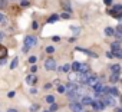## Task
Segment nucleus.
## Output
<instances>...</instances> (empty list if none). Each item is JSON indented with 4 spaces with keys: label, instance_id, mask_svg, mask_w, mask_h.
Wrapping results in <instances>:
<instances>
[{
    "label": "nucleus",
    "instance_id": "f257e3e1",
    "mask_svg": "<svg viewBox=\"0 0 122 112\" xmlns=\"http://www.w3.org/2000/svg\"><path fill=\"white\" fill-rule=\"evenodd\" d=\"M108 13H109L112 17L119 19V16H121V13H122V5H115L112 9H109V10H108Z\"/></svg>",
    "mask_w": 122,
    "mask_h": 112
},
{
    "label": "nucleus",
    "instance_id": "f03ea898",
    "mask_svg": "<svg viewBox=\"0 0 122 112\" xmlns=\"http://www.w3.org/2000/svg\"><path fill=\"white\" fill-rule=\"evenodd\" d=\"M45 68H46L47 71H55V69H56V62H55V59H53V58H47V59L45 61Z\"/></svg>",
    "mask_w": 122,
    "mask_h": 112
},
{
    "label": "nucleus",
    "instance_id": "7ed1b4c3",
    "mask_svg": "<svg viewBox=\"0 0 122 112\" xmlns=\"http://www.w3.org/2000/svg\"><path fill=\"white\" fill-rule=\"evenodd\" d=\"M81 86V83H76V82H69L68 85H66V95L68 93H71V92H75V91H78V88Z\"/></svg>",
    "mask_w": 122,
    "mask_h": 112
},
{
    "label": "nucleus",
    "instance_id": "20e7f679",
    "mask_svg": "<svg viewBox=\"0 0 122 112\" xmlns=\"http://www.w3.org/2000/svg\"><path fill=\"white\" fill-rule=\"evenodd\" d=\"M92 75L89 73V72H86V73H81L79 75V78H78V81H79V83H83V85H88V81H89V78H91Z\"/></svg>",
    "mask_w": 122,
    "mask_h": 112
},
{
    "label": "nucleus",
    "instance_id": "39448f33",
    "mask_svg": "<svg viewBox=\"0 0 122 112\" xmlns=\"http://www.w3.org/2000/svg\"><path fill=\"white\" fill-rule=\"evenodd\" d=\"M25 45L29 46V47H33L36 45V37L35 36H26L25 37Z\"/></svg>",
    "mask_w": 122,
    "mask_h": 112
},
{
    "label": "nucleus",
    "instance_id": "423d86ee",
    "mask_svg": "<svg viewBox=\"0 0 122 112\" xmlns=\"http://www.w3.org/2000/svg\"><path fill=\"white\" fill-rule=\"evenodd\" d=\"M92 106H93V109L95 111H103V108H105V103L102 102V101H93V103H92Z\"/></svg>",
    "mask_w": 122,
    "mask_h": 112
},
{
    "label": "nucleus",
    "instance_id": "0eeeda50",
    "mask_svg": "<svg viewBox=\"0 0 122 112\" xmlns=\"http://www.w3.org/2000/svg\"><path fill=\"white\" fill-rule=\"evenodd\" d=\"M103 103L108 105V106H115V99H113V96H112V95L105 96V98H103Z\"/></svg>",
    "mask_w": 122,
    "mask_h": 112
},
{
    "label": "nucleus",
    "instance_id": "6e6552de",
    "mask_svg": "<svg viewBox=\"0 0 122 112\" xmlns=\"http://www.w3.org/2000/svg\"><path fill=\"white\" fill-rule=\"evenodd\" d=\"M71 111H73V112H81V111H82V103L72 102V103H71Z\"/></svg>",
    "mask_w": 122,
    "mask_h": 112
},
{
    "label": "nucleus",
    "instance_id": "1a4fd4ad",
    "mask_svg": "<svg viewBox=\"0 0 122 112\" xmlns=\"http://www.w3.org/2000/svg\"><path fill=\"white\" fill-rule=\"evenodd\" d=\"M93 103V99L91 98V96H88V95H85V96H82V105H92Z\"/></svg>",
    "mask_w": 122,
    "mask_h": 112
},
{
    "label": "nucleus",
    "instance_id": "9d476101",
    "mask_svg": "<svg viewBox=\"0 0 122 112\" xmlns=\"http://www.w3.org/2000/svg\"><path fill=\"white\" fill-rule=\"evenodd\" d=\"M98 82H99V78H96V76H93V75H92V76L89 78V81H88V86H92V88H93Z\"/></svg>",
    "mask_w": 122,
    "mask_h": 112
},
{
    "label": "nucleus",
    "instance_id": "9b49d317",
    "mask_svg": "<svg viewBox=\"0 0 122 112\" xmlns=\"http://www.w3.org/2000/svg\"><path fill=\"white\" fill-rule=\"evenodd\" d=\"M7 56V47L3 46V45H0V59H3Z\"/></svg>",
    "mask_w": 122,
    "mask_h": 112
},
{
    "label": "nucleus",
    "instance_id": "f8f14e48",
    "mask_svg": "<svg viewBox=\"0 0 122 112\" xmlns=\"http://www.w3.org/2000/svg\"><path fill=\"white\" fill-rule=\"evenodd\" d=\"M119 72H112V75H111V78H109V81L112 82V83H115V82H118L119 81Z\"/></svg>",
    "mask_w": 122,
    "mask_h": 112
},
{
    "label": "nucleus",
    "instance_id": "ddd939ff",
    "mask_svg": "<svg viewBox=\"0 0 122 112\" xmlns=\"http://www.w3.org/2000/svg\"><path fill=\"white\" fill-rule=\"evenodd\" d=\"M81 65H82L81 62H76V61H75V62H73V63L71 65V68H72V69H73L75 72H79V71H81Z\"/></svg>",
    "mask_w": 122,
    "mask_h": 112
},
{
    "label": "nucleus",
    "instance_id": "4468645a",
    "mask_svg": "<svg viewBox=\"0 0 122 112\" xmlns=\"http://www.w3.org/2000/svg\"><path fill=\"white\" fill-rule=\"evenodd\" d=\"M89 65H85V63H82L81 65V71H79V73H86V72H89Z\"/></svg>",
    "mask_w": 122,
    "mask_h": 112
},
{
    "label": "nucleus",
    "instance_id": "2eb2a0df",
    "mask_svg": "<svg viewBox=\"0 0 122 112\" xmlns=\"http://www.w3.org/2000/svg\"><path fill=\"white\" fill-rule=\"evenodd\" d=\"M108 93H109V95H112V96H118V95H119V91H118L116 88H109Z\"/></svg>",
    "mask_w": 122,
    "mask_h": 112
},
{
    "label": "nucleus",
    "instance_id": "dca6fc26",
    "mask_svg": "<svg viewBox=\"0 0 122 112\" xmlns=\"http://www.w3.org/2000/svg\"><path fill=\"white\" fill-rule=\"evenodd\" d=\"M59 20V16L57 15H52L49 19H47V23H55V22H57Z\"/></svg>",
    "mask_w": 122,
    "mask_h": 112
},
{
    "label": "nucleus",
    "instance_id": "f3484780",
    "mask_svg": "<svg viewBox=\"0 0 122 112\" xmlns=\"http://www.w3.org/2000/svg\"><path fill=\"white\" fill-rule=\"evenodd\" d=\"M105 35H108V36H113V35H115V29H112L111 26L106 27V29H105Z\"/></svg>",
    "mask_w": 122,
    "mask_h": 112
},
{
    "label": "nucleus",
    "instance_id": "a211bd4d",
    "mask_svg": "<svg viewBox=\"0 0 122 112\" xmlns=\"http://www.w3.org/2000/svg\"><path fill=\"white\" fill-rule=\"evenodd\" d=\"M119 47H121V40H116V42H113V43L111 45V49H112V50L119 49Z\"/></svg>",
    "mask_w": 122,
    "mask_h": 112
},
{
    "label": "nucleus",
    "instance_id": "6ab92c4d",
    "mask_svg": "<svg viewBox=\"0 0 122 112\" xmlns=\"http://www.w3.org/2000/svg\"><path fill=\"white\" fill-rule=\"evenodd\" d=\"M26 82H27V83H35V82H36V76H33V75H29V76L26 78Z\"/></svg>",
    "mask_w": 122,
    "mask_h": 112
},
{
    "label": "nucleus",
    "instance_id": "aec40b11",
    "mask_svg": "<svg viewBox=\"0 0 122 112\" xmlns=\"http://www.w3.org/2000/svg\"><path fill=\"white\" fill-rule=\"evenodd\" d=\"M111 71L112 72H121V65H112L111 66Z\"/></svg>",
    "mask_w": 122,
    "mask_h": 112
},
{
    "label": "nucleus",
    "instance_id": "412c9836",
    "mask_svg": "<svg viewBox=\"0 0 122 112\" xmlns=\"http://www.w3.org/2000/svg\"><path fill=\"white\" fill-rule=\"evenodd\" d=\"M69 69H71V65H63V66H60V68H59L60 72H68Z\"/></svg>",
    "mask_w": 122,
    "mask_h": 112
},
{
    "label": "nucleus",
    "instance_id": "4be33fe9",
    "mask_svg": "<svg viewBox=\"0 0 122 112\" xmlns=\"http://www.w3.org/2000/svg\"><path fill=\"white\" fill-rule=\"evenodd\" d=\"M57 92H59V93H65V92H66V86L59 85V86H57Z\"/></svg>",
    "mask_w": 122,
    "mask_h": 112
},
{
    "label": "nucleus",
    "instance_id": "5701e85b",
    "mask_svg": "<svg viewBox=\"0 0 122 112\" xmlns=\"http://www.w3.org/2000/svg\"><path fill=\"white\" fill-rule=\"evenodd\" d=\"M17 63H19V58H15V59L12 61V65H10V68H12V69H15V68L17 66Z\"/></svg>",
    "mask_w": 122,
    "mask_h": 112
},
{
    "label": "nucleus",
    "instance_id": "b1692460",
    "mask_svg": "<svg viewBox=\"0 0 122 112\" xmlns=\"http://www.w3.org/2000/svg\"><path fill=\"white\" fill-rule=\"evenodd\" d=\"M57 108H59V106H57V105L53 102V103H50V108H49V111H50V112H56V111H57Z\"/></svg>",
    "mask_w": 122,
    "mask_h": 112
},
{
    "label": "nucleus",
    "instance_id": "393cba45",
    "mask_svg": "<svg viewBox=\"0 0 122 112\" xmlns=\"http://www.w3.org/2000/svg\"><path fill=\"white\" fill-rule=\"evenodd\" d=\"M46 102L53 103V102H55V96H53V95H47V96H46Z\"/></svg>",
    "mask_w": 122,
    "mask_h": 112
},
{
    "label": "nucleus",
    "instance_id": "a878e982",
    "mask_svg": "<svg viewBox=\"0 0 122 112\" xmlns=\"http://www.w3.org/2000/svg\"><path fill=\"white\" fill-rule=\"evenodd\" d=\"M7 7V0H0V9H6Z\"/></svg>",
    "mask_w": 122,
    "mask_h": 112
},
{
    "label": "nucleus",
    "instance_id": "bb28decb",
    "mask_svg": "<svg viewBox=\"0 0 122 112\" xmlns=\"http://www.w3.org/2000/svg\"><path fill=\"white\" fill-rule=\"evenodd\" d=\"M71 29H72V32H73L75 36H78V35L81 33V27H71Z\"/></svg>",
    "mask_w": 122,
    "mask_h": 112
},
{
    "label": "nucleus",
    "instance_id": "cd10ccee",
    "mask_svg": "<svg viewBox=\"0 0 122 112\" xmlns=\"http://www.w3.org/2000/svg\"><path fill=\"white\" fill-rule=\"evenodd\" d=\"M46 53H49V55L55 53V47H53V46H47V47H46Z\"/></svg>",
    "mask_w": 122,
    "mask_h": 112
},
{
    "label": "nucleus",
    "instance_id": "c85d7f7f",
    "mask_svg": "<svg viewBox=\"0 0 122 112\" xmlns=\"http://www.w3.org/2000/svg\"><path fill=\"white\" fill-rule=\"evenodd\" d=\"M60 17H62V19H69V17H71V15H69V12H66V13L63 12L62 15H60Z\"/></svg>",
    "mask_w": 122,
    "mask_h": 112
},
{
    "label": "nucleus",
    "instance_id": "c756f323",
    "mask_svg": "<svg viewBox=\"0 0 122 112\" xmlns=\"http://www.w3.org/2000/svg\"><path fill=\"white\" fill-rule=\"evenodd\" d=\"M115 36L118 37V40H122V32H119V30H116V32H115Z\"/></svg>",
    "mask_w": 122,
    "mask_h": 112
},
{
    "label": "nucleus",
    "instance_id": "7c9ffc66",
    "mask_svg": "<svg viewBox=\"0 0 122 112\" xmlns=\"http://www.w3.org/2000/svg\"><path fill=\"white\" fill-rule=\"evenodd\" d=\"M29 5H30V3H29V2H26V0H23V2H22V3H20V7H27V6H29Z\"/></svg>",
    "mask_w": 122,
    "mask_h": 112
},
{
    "label": "nucleus",
    "instance_id": "2f4dec72",
    "mask_svg": "<svg viewBox=\"0 0 122 112\" xmlns=\"http://www.w3.org/2000/svg\"><path fill=\"white\" fill-rule=\"evenodd\" d=\"M36 62V58H35V56H30V58H29V63H35Z\"/></svg>",
    "mask_w": 122,
    "mask_h": 112
},
{
    "label": "nucleus",
    "instance_id": "473e14b6",
    "mask_svg": "<svg viewBox=\"0 0 122 112\" xmlns=\"http://www.w3.org/2000/svg\"><path fill=\"white\" fill-rule=\"evenodd\" d=\"M52 86H53L52 83H46V85H45V89H46V91H49V89H52Z\"/></svg>",
    "mask_w": 122,
    "mask_h": 112
},
{
    "label": "nucleus",
    "instance_id": "72a5a7b5",
    "mask_svg": "<svg viewBox=\"0 0 122 112\" xmlns=\"http://www.w3.org/2000/svg\"><path fill=\"white\" fill-rule=\"evenodd\" d=\"M37 108H39L37 105H32V106H30V111H32V112H35V111H36Z\"/></svg>",
    "mask_w": 122,
    "mask_h": 112
},
{
    "label": "nucleus",
    "instance_id": "f704fd0d",
    "mask_svg": "<svg viewBox=\"0 0 122 112\" xmlns=\"http://www.w3.org/2000/svg\"><path fill=\"white\" fill-rule=\"evenodd\" d=\"M103 3H105L106 6H111V5H112V0H103Z\"/></svg>",
    "mask_w": 122,
    "mask_h": 112
},
{
    "label": "nucleus",
    "instance_id": "c9c22d12",
    "mask_svg": "<svg viewBox=\"0 0 122 112\" xmlns=\"http://www.w3.org/2000/svg\"><path fill=\"white\" fill-rule=\"evenodd\" d=\"M106 56H108V58L111 59V58H113V53H112V52H109V53H106Z\"/></svg>",
    "mask_w": 122,
    "mask_h": 112
},
{
    "label": "nucleus",
    "instance_id": "e433bc0d",
    "mask_svg": "<svg viewBox=\"0 0 122 112\" xmlns=\"http://www.w3.org/2000/svg\"><path fill=\"white\" fill-rule=\"evenodd\" d=\"M36 69H37V68H36V66H35V65H33V66H32V68H30V71H32V72H36Z\"/></svg>",
    "mask_w": 122,
    "mask_h": 112
},
{
    "label": "nucleus",
    "instance_id": "4c0bfd02",
    "mask_svg": "<svg viewBox=\"0 0 122 112\" xmlns=\"http://www.w3.org/2000/svg\"><path fill=\"white\" fill-rule=\"evenodd\" d=\"M3 19H5V16H3L2 13H0V23H2V22H3Z\"/></svg>",
    "mask_w": 122,
    "mask_h": 112
},
{
    "label": "nucleus",
    "instance_id": "58836bf2",
    "mask_svg": "<svg viewBox=\"0 0 122 112\" xmlns=\"http://www.w3.org/2000/svg\"><path fill=\"white\" fill-rule=\"evenodd\" d=\"M32 26H33V29H37V23H36V22H33V25H32Z\"/></svg>",
    "mask_w": 122,
    "mask_h": 112
},
{
    "label": "nucleus",
    "instance_id": "ea45409f",
    "mask_svg": "<svg viewBox=\"0 0 122 112\" xmlns=\"http://www.w3.org/2000/svg\"><path fill=\"white\" fill-rule=\"evenodd\" d=\"M15 96V92H9V98H13Z\"/></svg>",
    "mask_w": 122,
    "mask_h": 112
},
{
    "label": "nucleus",
    "instance_id": "a19ab883",
    "mask_svg": "<svg viewBox=\"0 0 122 112\" xmlns=\"http://www.w3.org/2000/svg\"><path fill=\"white\" fill-rule=\"evenodd\" d=\"M118 30H119V32H122V23H121V25L118 26Z\"/></svg>",
    "mask_w": 122,
    "mask_h": 112
},
{
    "label": "nucleus",
    "instance_id": "79ce46f5",
    "mask_svg": "<svg viewBox=\"0 0 122 112\" xmlns=\"http://www.w3.org/2000/svg\"><path fill=\"white\" fill-rule=\"evenodd\" d=\"M7 112H19V111H16V109H9Z\"/></svg>",
    "mask_w": 122,
    "mask_h": 112
},
{
    "label": "nucleus",
    "instance_id": "37998d69",
    "mask_svg": "<svg viewBox=\"0 0 122 112\" xmlns=\"http://www.w3.org/2000/svg\"><path fill=\"white\" fill-rule=\"evenodd\" d=\"M119 20H122V13H121V16H119Z\"/></svg>",
    "mask_w": 122,
    "mask_h": 112
},
{
    "label": "nucleus",
    "instance_id": "c03bdc74",
    "mask_svg": "<svg viewBox=\"0 0 122 112\" xmlns=\"http://www.w3.org/2000/svg\"><path fill=\"white\" fill-rule=\"evenodd\" d=\"M121 103H122V96H121Z\"/></svg>",
    "mask_w": 122,
    "mask_h": 112
},
{
    "label": "nucleus",
    "instance_id": "a18cd8bd",
    "mask_svg": "<svg viewBox=\"0 0 122 112\" xmlns=\"http://www.w3.org/2000/svg\"><path fill=\"white\" fill-rule=\"evenodd\" d=\"M45 112H50V111H45Z\"/></svg>",
    "mask_w": 122,
    "mask_h": 112
}]
</instances>
